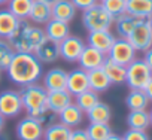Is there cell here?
I'll return each instance as SVG.
<instances>
[{"label": "cell", "instance_id": "cell-27", "mask_svg": "<svg viewBox=\"0 0 152 140\" xmlns=\"http://www.w3.org/2000/svg\"><path fill=\"white\" fill-rule=\"evenodd\" d=\"M127 125L130 130L146 131L151 127V118L148 110H130L127 115Z\"/></svg>", "mask_w": 152, "mask_h": 140}, {"label": "cell", "instance_id": "cell-16", "mask_svg": "<svg viewBox=\"0 0 152 140\" xmlns=\"http://www.w3.org/2000/svg\"><path fill=\"white\" fill-rule=\"evenodd\" d=\"M73 101V96L67 91V90H60V91H48V97H46V103H48V109L58 115L64 107H67L70 103Z\"/></svg>", "mask_w": 152, "mask_h": 140}, {"label": "cell", "instance_id": "cell-31", "mask_svg": "<svg viewBox=\"0 0 152 140\" xmlns=\"http://www.w3.org/2000/svg\"><path fill=\"white\" fill-rule=\"evenodd\" d=\"M73 98H75L73 103L78 106L84 113L88 112L96 103L100 101L99 93H96V91H93V90H87V91H84V93H81V94H78V96H75Z\"/></svg>", "mask_w": 152, "mask_h": 140}, {"label": "cell", "instance_id": "cell-46", "mask_svg": "<svg viewBox=\"0 0 152 140\" xmlns=\"http://www.w3.org/2000/svg\"><path fill=\"white\" fill-rule=\"evenodd\" d=\"M149 24H151V27H152V17L149 18Z\"/></svg>", "mask_w": 152, "mask_h": 140}, {"label": "cell", "instance_id": "cell-29", "mask_svg": "<svg viewBox=\"0 0 152 140\" xmlns=\"http://www.w3.org/2000/svg\"><path fill=\"white\" fill-rule=\"evenodd\" d=\"M125 106L130 110H146L149 106V98L143 90H130L125 97Z\"/></svg>", "mask_w": 152, "mask_h": 140}, {"label": "cell", "instance_id": "cell-39", "mask_svg": "<svg viewBox=\"0 0 152 140\" xmlns=\"http://www.w3.org/2000/svg\"><path fill=\"white\" fill-rule=\"evenodd\" d=\"M143 91H145V94L148 96L149 101H152V78L149 79V82L146 84V87L143 88Z\"/></svg>", "mask_w": 152, "mask_h": 140}, {"label": "cell", "instance_id": "cell-43", "mask_svg": "<svg viewBox=\"0 0 152 140\" xmlns=\"http://www.w3.org/2000/svg\"><path fill=\"white\" fill-rule=\"evenodd\" d=\"M8 2H9V0H0V8L5 6V5H8Z\"/></svg>", "mask_w": 152, "mask_h": 140}, {"label": "cell", "instance_id": "cell-42", "mask_svg": "<svg viewBox=\"0 0 152 140\" xmlns=\"http://www.w3.org/2000/svg\"><path fill=\"white\" fill-rule=\"evenodd\" d=\"M42 2H45V3H48V5H51V6H52L54 3H57V2H58V0H42Z\"/></svg>", "mask_w": 152, "mask_h": 140}, {"label": "cell", "instance_id": "cell-30", "mask_svg": "<svg viewBox=\"0 0 152 140\" xmlns=\"http://www.w3.org/2000/svg\"><path fill=\"white\" fill-rule=\"evenodd\" d=\"M33 0H9L8 2V9L21 21H27L30 11H31Z\"/></svg>", "mask_w": 152, "mask_h": 140}, {"label": "cell", "instance_id": "cell-14", "mask_svg": "<svg viewBox=\"0 0 152 140\" xmlns=\"http://www.w3.org/2000/svg\"><path fill=\"white\" fill-rule=\"evenodd\" d=\"M21 20H18L8 8L6 9H0V37L2 39H9L12 37L17 30L21 26Z\"/></svg>", "mask_w": 152, "mask_h": 140}, {"label": "cell", "instance_id": "cell-38", "mask_svg": "<svg viewBox=\"0 0 152 140\" xmlns=\"http://www.w3.org/2000/svg\"><path fill=\"white\" fill-rule=\"evenodd\" d=\"M143 61L149 66V69L152 70V46L148 49V51H145V55H143Z\"/></svg>", "mask_w": 152, "mask_h": 140}, {"label": "cell", "instance_id": "cell-44", "mask_svg": "<svg viewBox=\"0 0 152 140\" xmlns=\"http://www.w3.org/2000/svg\"><path fill=\"white\" fill-rule=\"evenodd\" d=\"M149 118H151V125H152V110L149 112Z\"/></svg>", "mask_w": 152, "mask_h": 140}, {"label": "cell", "instance_id": "cell-26", "mask_svg": "<svg viewBox=\"0 0 152 140\" xmlns=\"http://www.w3.org/2000/svg\"><path fill=\"white\" fill-rule=\"evenodd\" d=\"M139 21H142V20H137V18L128 15L127 12L122 14V15H119V17H116V18H113V26H115V30H116L118 37L127 39Z\"/></svg>", "mask_w": 152, "mask_h": 140}, {"label": "cell", "instance_id": "cell-22", "mask_svg": "<svg viewBox=\"0 0 152 140\" xmlns=\"http://www.w3.org/2000/svg\"><path fill=\"white\" fill-rule=\"evenodd\" d=\"M125 12L137 20H149L152 17V0H127Z\"/></svg>", "mask_w": 152, "mask_h": 140}, {"label": "cell", "instance_id": "cell-12", "mask_svg": "<svg viewBox=\"0 0 152 140\" xmlns=\"http://www.w3.org/2000/svg\"><path fill=\"white\" fill-rule=\"evenodd\" d=\"M43 79V87L46 91H60V90H66V84H67V72L61 67H52L51 70H48L46 73H43L42 76Z\"/></svg>", "mask_w": 152, "mask_h": 140}, {"label": "cell", "instance_id": "cell-4", "mask_svg": "<svg viewBox=\"0 0 152 140\" xmlns=\"http://www.w3.org/2000/svg\"><path fill=\"white\" fill-rule=\"evenodd\" d=\"M125 84L130 90H143L152 78V70L143 58H134L125 67Z\"/></svg>", "mask_w": 152, "mask_h": 140}, {"label": "cell", "instance_id": "cell-8", "mask_svg": "<svg viewBox=\"0 0 152 140\" xmlns=\"http://www.w3.org/2000/svg\"><path fill=\"white\" fill-rule=\"evenodd\" d=\"M136 52H137V51L133 48V45H131L127 39H124V37H116L106 57L110 58L112 61H115V63H118V64L127 67V66L136 58Z\"/></svg>", "mask_w": 152, "mask_h": 140}, {"label": "cell", "instance_id": "cell-23", "mask_svg": "<svg viewBox=\"0 0 152 140\" xmlns=\"http://www.w3.org/2000/svg\"><path fill=\"white\" fill-rule=\"evenodd\" d=\"M88 85H90V90L96 91V93H104L110 88V81L107 78V75L104 73L103 67H99V69H93V70H88Z\"/></svg>", "mask_w": 152, "mask_h": 140}, {"label": "cell", "instance_id": "cell-2", "mask_svg": "<svg viewBox=\"0 0 152 140\" xmlns=\"http://www.w3.org/2000/svg\"><path fill=\"white\" fill-rule=\"evenodd\" d=\"M20 94H21L24 110L27 112L28 116L37 119L43 125L45 124L49 125V124L58 121V115L52 113L48 109V103H46L48 91L45 90L43 85L36 82V84L23 87L20 90Z\"/></svg>", "mask_w": 152, "mask_h": 140}, {"label": "cell", "instance_id": "cell-1", "mask_svg": "<svg viewBox=\"0 0 152 140\" xmlns=\"http://www.w3.org/2000/svg\"><path fill=\"white\" fill-rule=\"evenodd\" d=\"M5 72L12 84L23 88L42 79L43 64L33 52H15L9 67Z\"/></svg>", "mask_w": 152, "mask_h": 140}, {"label": "cell", "instance_id": "cell-37", "mask_svg": "<svg viewBox=\"0 0 152 140\" xmlns=\"http://www.w3.org/2000/svg\"><path fill=\"white\" fill-rule=\"evenodd\" d=\"M70 2L75 5V8L78 11H85V9L91 8L93 5L99 3V0H70Z\"/></svg>", "mask_w": 152, "mask_h": 140}, {"label": "cell", "instance_id": "cell-7", "mask_svg": "<svg viewBox=\"0 0 152 140\" xmlns=\"http://www.w3.org/2000/svg\"><path fill=\"white\" fill-rule=\"evenodd\" d=\"M43 131H45V125L28 115L20 119L15 127V134L18 140H42Z\"/></svg>", "mask_w": 152, "mask_h": 140}, {"label": "cell", "instance_id": "cell-5", "mask_svg": "<svg viewBox=\"0 0 152 140\" xmlns=\"http://www.w3.org/2000/svg\"><path fill=\"white\" fill-rule=\"evenodd\" d=\"M127 40L133 45L136 51L145 52L152 46V27L149 24V20H142L136 24Z\"/></svg>", "mask_w": 152, "mask_h": 140}, {"label": "cell", "instance_id": "cell-9", "mask_svg": "<svg viewBox=\"0 0 152 140\" xmlns=\"http://www.w3.org/2000/svg\"><path fill=\"white\" fill-rule=\"evenodd\" d=\"M85 46H87V43L79 36L69 34L64 40H61L58 43L60 58H63L66 63H78Z\"/></svg>", "mask_w": 152, "mask_h": 140}, {"label": "cell", "instance_id": "cell-19", "mask_svg": "<svg viewBox=\"0 0 152 140\" xmlns=\"http://www.w3.org/2000/svg\"><path fill=\"white\" fill-rule=\"evenodd\" d=\"M84 116H85V113L72 101L67 107H64L58 113V121L61 124H64L66 127H69V128H76V127H79L82 124Z\"/></svg>", "mask_w": 152, "mask_h": 140}, {"label": "cell", "instance_id": "cell-6", "mask_svg": "<svg viewBox=\"0 0 152 140\" xmlns=\"http://www.w3.org/2000/svg\"><path fill=\"white\" fill-rule=\"evenodd\" d=\"M24 106L21 94L17 90H5L0 93V113L5 118H17L23 113Z\"/></svg>", "mask_w": 152, "mask_h": 140}, {"label": "cell", "instance_id": "cell-3", "mask_svg": "<svg viewBox=\"0 0 152 140\" xmlns=\"http://www.w3.org/2000/svg\"><path fill=\"white\" fill-rule=\"evenodd\" d=\"M82 26L87 31H97V30H110L113 26V18L106 12L102 3H96L91 8L82 11Z\"/></svg>", "mask_w": 152, "mask_h": 140}, {"label": "cell", "instance_id": "cell-47", "mask_svg": "<svg viewBox=\"0 0 152 140\" xmlns=\"http://www.w3.org/2000/svg\"><path fill=\"white\" fill-rule=\"evenodd\" d=\"M99 2H102V0H99Z\"/></svg>", "mask_w": 152, "mask_h": 140}, {"label": "cell", "instance_id": "cell-20", "mask_svg": "<svg viewBox=\"0 0 152 140\" xmlns=\"http://www.w3.org/2000/svg\"><path fill=\"white\" fill-rule=\"evenodd\" d=\"M33 54L37 57V60L42 64H52L60 58V48H58V43L46 39L40 46H37L33 51Z\"/></svg>", "mask_w": 152, "mask_h": 140}, {"label": "cell", "instance_id": "cell-33", "mask_svg": "<svg viewBox=\"0 0 152 140\" xmlns=\"http://www.w3.org/2000/svg\"><path fill=\"white\" fill-rule=\"evenodd\" d=\"M100 3L112 18H116L125 14V9H127V0H102Z\"/></svg>", "mask_w": 152, "mask_h": 140}, {"label": "cell", "instance_id": "cell-25", "mask_svg": "<svg viewBox=\"0 0 152 140\" xmlns=\"http://www.w3.org/2000/svg\"><path fill=\"white\" fill-rule=\"evenodd\" d=\"M90 122H100V124H109L112 118V110L107 103L99 101L96 103L88 112H85Z\"/></svg>", "mask_w": 152, "mask_h": 140}, {"label": "cell", "instance_id": "cell-32", "mask_svg": "<svg viewBox=\"0 0 152 140\" xmlns=\"http://www.w3.org/2000/svg\"><path fill=\"white\" fill-rule=\"evenodd\" d=\"M88 133L90 140H104L112 134V128L109 124H100V122H90V125L85 128Z\"/></svg>", "mask_w": 152, "mask_h": 140}, {"label": "cell", "instance_id": "cell-11", "mask_svg": "<svg viewBox=\"0 0 152 140\" xmlns=\"http://www.w3.org/2000/svg\"><path fill=\"white\" fill-rule=\"evenodd\" d=\"M116 36L112 34L110 30H97V31H88L87 36V45L93 46L96 49H99L100 52L106 54L109 52V49L112 48L113 42H115Z\"/></svg>", "mask_w": 152, "mask_h": 140}, {"label": "cell", "instance_id": "cell-13", "mask_svg": "<svg viewBox=\"0 0 152 140\" xmlns=\"http://www.w3.org/2000/svg\"><path fill=\"white\" fill-rule=\"evenodd\" d=\"M104 60H106V54H103L99 49L87 45L84 48L79 60H78V64H79L81 69H84V70H87V72H88V70L102 67L103 63H104Z\"/></svg>", "mask_w": 152, "mask_h": 140}, {"label": "cell", "instance_id": "cell-34", "mask_svg": "<svg viewBox=\"0 0 152 140\" xmlns=\"http://www.w3.org/2000/svg\"><path fill=\"white\" fill-rule=\"evenodd\" d=\"M14 55H15V51H14V48L11 46L9 40L0 37V69L6 70V69L9 67V64H11Z\"/></svg>", "mask_w": 152, "mask_h": 140}, {"label": "cell", "instance_id": "cell-28", "mask_svg": "<svg viewBox=\"0 0 152 140\" xmlns=\"http://www.w3.org/2000/svg\"><path fill=\"white\" fill-rule=\"evenodd\" d=\"M70 133L72 128L66 127L60 121H55L45 127L42 140H70Z\"/></svg>", "mask_w": 152, "mask_h": 140}, {"label": "cell", "instance_id": "cell-21", "mask_svg": "<svg viewBox=\"0 0 152 140\" xmlns=\"http://www.w3.org/2000/svg\"><path fill=\"white\" fill-rule=\"evenodd\" d=\"M52 18L51 14V5L42 2V0H33L31 11L28 15V21L36 26H45Z\"/></svg>", "mask_w": 152, "mask_h": 140}, {"label": "cell", "instance_id": "cell-15", "mask_svg": "<svg viewBox=\"0 0 152 140\" xmlns=\"http://www.w3.org/2000/svg\"><path fill=\"white\" fill-rule=\"evenodd\" d=\"M43 30H45V34H46V39L48 40H52L55 43H60L61 40H64L70 34V24L51 18L45 24V28Z\"/></svg>", "mask_w": 152, "mask_h": 140}, {"label": "cell", "instance_id": "cell-24", "mask_svg": "<svg viewBox=\"0 0 152 140\" xmlns=\"http://www.w3.org/2000/svg\"><path fill=\"white\" fill-rule=\"evenodd\" d=\"M102 67L104 70V73L107 75L110 84L119 85V84L125 82V72H127L125 66H121V64H118V63H115V61H112L110 58L106 57V60H104Z\"/></svg>", "mask_w": 152, "mask_h": 140}, {"label": "cell", "instance_id": "cell-10", "mask_svg": "<svg viewBox=\"0 0 152 140\" xmlns=\"http://www.w3.org/2000/svg\"><path fill=\"white\" fill-rule=\"evenodd\" d=\"M66 90L75 97L87 90H90L88 85V73L87 70L78 67L73 69L70 72H67V84H66Z\"/></svg>", "mask_w": 152, "mask_h": 140}, {"label": "cell", "instance_id": "cell-35", "mask_svg": "<svg viewBox=\"0 0 152 140\" xmlns=\"http://www.w3.org/2000/svg\"><path fill=\"white\" fill-rule=\"evenodd\" d=\"M122 140H149V136L146 131L140 130H127L125 134L122 136Z\"/></svg>", "mask_w": 152, "mask_h": 140}, {"label": "cell", "instance_id": "cell-40", "mask_svg": "<svg viewBox=\"0 0 152 140\" xmlns=\"http://www.w3.org/2000/svg\"><path fill=\"white\" fill-rule=\"evenodd\" d=\"M5 125H6V118L0 113V133L3 131V128H5Z\"/></svg>", "mask_w": 152, "mask_h": 140}, {"label": "cell", "instance_id": "cell-18", "mask_svg": "<svg viewBox=\"0 0 152 140\" xmlns=\"http://www.w3.org/2000/svg\"><path fill=\"white\" fill-rule=\"evenodd\" d=\"M76 12L78 9L75 8V5L70 2V0H58L57 3H54L51 6V14L54 20L63 21V23H72L76 17Z\"/></svg>", "mask_w": 152, "mask_h": 140}, {"label": "cell", "instance_id": "cell-41", "mask_svg": "<svg viewBox=\"0 0 152 140\" xmlns=\"http://www.w3.org/2000/svg\"><path fill=\"white\" fill-rule=\"evenodd\" d=\"M104 140H122V136H118V134H110L107 139H104Z\"/></svg>", "mask_w": 152, "mask_h": 140}, {"label": "cell", "instance_id": "cell-17", "mask_svg": "<svg viewBox=\"0 0 152 140\" xmlns=\"http://www.w3.org/2000/svg\"><path fill=\"white\" fill-rule=\"evenodd\" d=\"M21 31L24 33L31 51H34L37 46H40L45 40H46V34H45V30L40 27V26H36L33 23H27V21H23L21 23Z\"/></svg>", "mask_w": 152, "mask_h": 140}, {"label": "cell", "instance_id": "cell-45", "mask_svg": "<svg viewBox=\"0 0 152 140\" xmlns=\"http://www.w3.org/2000/svg\"><path fill=\"white\" fill-rule=\"evenodd\" d=\"M2 72H3V70L0 69V82H2Z\"/></svg>", "mask_w": 152, "mask_h": 140}, {"label": "cell", "instance_id": "cell-36", "mask_svg": "<svg viewBox=\"0 0 152 140\" xmlns=\"http://www.w3.org/2000/svg\"><path fill=\"white\" fill-rule=\"evenodd\" d=\"M70 140H90L88 137V133L85 128H72V133H70Z\"/></svg>", "mask_w": 152, "mask_h": 140}]
</instances>
